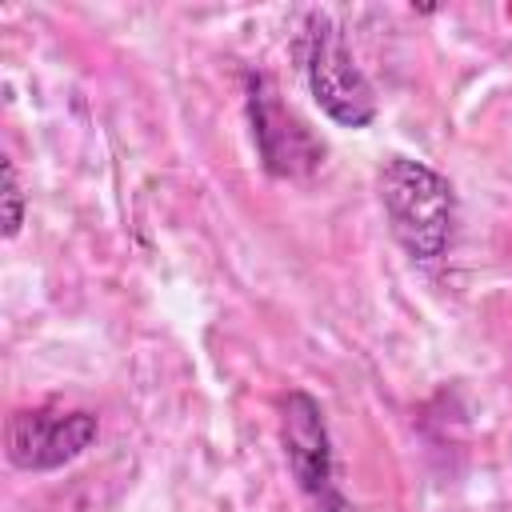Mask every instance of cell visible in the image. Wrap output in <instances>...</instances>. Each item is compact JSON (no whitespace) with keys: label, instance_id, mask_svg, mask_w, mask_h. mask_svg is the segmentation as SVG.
Returning <instances> with one entry per match:
<instances>
[{"label":"cell","instance_id":"cell-1","mask_svg":"<svg viewBox=\"0 0 512 512\" xmlns=\"http://www.w3.org/2000/svg\"><path fill=\"white\" fill-rule=\"evenodd\" d=\"M376 192L396 244L412 260H440L456 232V192L448 176L412 156H388L376 172Z\"/></svg>","mask_w":512,"mask_h":512},{"label":"cell","instance_id":"cell-2","mask_svg":"<svg viewBox=\"0 0 512 512\" xmlns=\"http://www.w3.org/2000/svg\"><path fill=\"white\" fill-rule=\"evenodd\" d=\"M300 64L308 92L328 120H336L340 128H368L376 120V92L360 72V64L352 60L344 32L336 28L332 16L324 12L308 16L300 36Z\"/></svg>","mask_w":512,"mask_h":512},{"label":"cell","instance_id":"cell-3","mask_svg":"<svg viewBox=\"0 0 512 512\" xmlns=\"http://www.w3.org/2000/svg\"><path fill=\"white\" fill-rule=\"evenodd\" d=\"M280 444L288 472L308 500L312 512H352L348 496L336 484V460H332V440L324 424V408L312 392L292 388L280 404Z\"/></svg>","mask_w":512,"mask_h":512},{"label":"cell","instance_id":"cell-4","mask_svg":"<svg viewBox=\"0 0 512 512\" xmlns=\"http://www.w3.org/2000/svg\"><path fill=\"white\" fill-rule=\"evenodd\" d=\"M248 120H252L256 152H260V160L272 176L300 180V176H312L324 164V144L280 100L272 76H264V72H248Z\"/></svg>","mask_w":512,"mask_h":512},{"label":"cell","instance_id":"cell-5","mask_svg":"<svg viewBox=\"0 0 512 512\" xmlns=\"http://www.w3.org/2000/svg\"><path fill=\"white\" fill-rule=\"evenodd\" d=\"M100 420L84 408H20L4 424V452L20 472H52L88 452Z\"/></svg>","mask_w":512,"mask_h":512},{"label":"cell","instance_id":"cell-6","mask_svg":"<svg viewBox=\"0 0 512 512\" xmlns=\"http://www.w3.org/2000/svg\"><path fill=\"white\" fill-rule=\"evenodd\" d=\"M24 224V188L16 176V164L4 156V240H16Z\"/></svg>","mask_w":512,"mask_h":512}]
</instances>
